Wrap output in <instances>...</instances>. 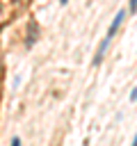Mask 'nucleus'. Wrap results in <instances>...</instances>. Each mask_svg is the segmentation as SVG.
I'll list each match as a JSON object with an SVG mask.
<instances>
[{"label":"nucleus","mask_w":137,"mask_h":146,"mask_svg":"<svg viewBox=\"0 0 137 146\" xmlns=\"http://www.w3.org/2000/svg\"><path fill=\"white\" fill-rule=\"evenodd\" d=\"M126 14H128V11H126V9H121V11H119V14H116V16L112 18V23H110V27H107V36H110V39H112V36L116 34V30L121 27V23H123Z\"/></svg>","instance_id":"3"},{"label":"nucleus","mask_w":137,"mask_h":146,"mask_svg":"<svg viewBox=\"0 0 137 146\" xmlns=\"http://www.w3.org/2000/svg\"><path fill=\"white\" fill-rule=\"evenodd\" d=\"M66 2H68V0H59V5H66Z\"/></svg>","instance_id":"8"},{"label":"nucleus","mask_w":137,"mask_h":146,"mask_svg":"<svg viewBox=\"0 0 137 146\" xmlns=\"http://www.w3.org/2000/svg\"><path fill=\"white\" fill-rule=\"evenodd\" d=\"M110 36L105 34V39L98 43V50H96V55H94V59H91V66H100V62H103V57H105V52H107V46H110Z\"/></svg>","instance_id":"2"},{"label":"nucleus","mask_w":137,"mask_h":146,"mask_svg":"<svg viewBox=\"0 0 137 146\" xmlns=\"http://www.w3.org/2000/svg\"><path fill=\"white\" fill-rule=\"evenodd\" d=\"M132 144H135V146H137V135H135V137H132Z\"/></svg>","instance_id":"7"},{"label":"nucleus","mask_w":137,"mask_h":146,"mask_svg":"<svg viewBox=\"0 0 137 146\" xmlns=\"http://www.w3.org/2000/svg\"><path fill=\"white\" fill-rule=\"evenodd\" d=\"M37 39H39V23L32 18V21H27V36H25V48H32Z\"/></svg>","instance_id":"1"},{"label":"nucleus","mask_w":137,"mask_h":146,"mask_svg":"<svg viewBox=\"0 0 137 146\" xmlns=\"http://www.w3.org/2000/svg\"><path fill=\"white\" fill-rule=\"evenodd\" d=\"M130 103H135L137 100V87H132V91H130V98H128Z\"/></svg>","instance_id":"5"},{"label":"nucleus","mask_w":137,"mask_h":146,"mask_svg":"<svg viewBox=\"0 0 137 146\" xmlns=\"http://www.w3.org/2000/svg\"><path fill=\"white\" fill-rule=\"evenodd\" d=\"M128 11H130V14L137 11V0H128Z\"/></svg>","instance_id":"4"},{"label":"nucleus","mask_w":137,"mask_h":146,"mask_svg":"<svg viewBox=\"0 0 137 146\" xmlns=\"http://www.w3.org/2000/svg\"><path fill=\"white\" fill-rule=\"evenodd\" d=\"M23 141H21V137H11V146H21Z\"/></svg>","instance_id":"6"}]
</instances>
